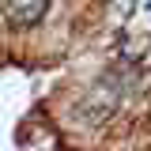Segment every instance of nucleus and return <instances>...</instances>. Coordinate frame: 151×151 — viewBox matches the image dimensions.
Here are the masks:
<instances>
[{"instance_id":"nucleus-2","label":"nucleus","mask_w":151,"mask_h":151,"mask_svg":"<svg viewBox=\"0 0 151 151\" xmlns=\"http://www.w3.org/2000/svg\"><path fill=\"white\" fill-rule=\"evenodd\" d=\"M136 15V0H102V23L113 34H121Z\"/></svg>"},{"instance_id":"nucleus-1","label":"nucleus","mask_w":151,"mask_h":151,"mask_svg":"<svg viewBox=\"0 0 151 151\" xmlns=\"http://www.w3.org/2000/svg\"><path fill=\"white\" fill-rule=\"evenodd\" d=\"M53 0H0V19L12 34H30L49 23Z\"/></svg>"}]
</instances>
